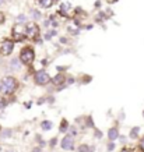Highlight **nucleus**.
Masks as SVG:
<instances>
[{
    "mask_svg": "<svg viewBox=\"0 0 144 152\" xmlns=\"http://www.w3.org/2000/svg\"><path fill=\"white\" fill-rule=\"evenodd\" d=\"M18 87L17 84V80L13 78V77H4L1 80V85H0V89L4 94H13Z\"/></svg>",
    "mask_w": 144,
    "mask_h": 152,
    "instance_id": "obj_1",
    "label": "nucleus"
},
{
    "mask_svg": "<svg viewBox=\"0 0 144 152\" xmlns=\"http://www.w3.org/2000/svg\"><path fill=\"white\" fill-rule=\"evenodd\" d=\"M34 59H35V53H34L32 48H24L23 50H21V53H20V61L21 63H24V64H32L34 63Z\"/></svg>",
    "mask_w": 144,
    "mask_h": 152,
    "instance_id": "obj_2",
    "label": "nucleus"
},
{
    "mask_svg": "<svg viewBox=\"0 0 144 152\" xmlns=\"http://www.w3.org/2000/svg\"><path fill=\"white\" fill-rule=\"evenodd\" d=\"M25 37L29 38V39H32V41H35V39L39 37V27H38L35 23L28 24L27 27H25Z\"/></svg>",
    "mask_w": 144,
    "mask_h": 152,
    "instance_id": "obj_3",
    "label": "nucleus"
},
{
    "mask_svg": "<svg viewBox=\"0 0 144 152\" xmlns=\"http://www.w3.org/2000/svg\"><path fill=\"white\" fill-rule=\"evenodd\" d=\"M13 49H14L13 41H10V39H3V41L0 42V55L9 56V55H11Z\"/></svg>",
    "mask_w": 144,
    "mask_h": 152,
    "instance_id": "obj_4",
    "label": "nucleus"
},
{
    "mask_svg": "<svg viewBox=\"0 0 144 152\" xmlns=\"http://www.w3.org/2000/svg\"><path fill=\"white\" fill-rule=\"evenodd\" d=\"M34 80H35V83H37L38 85H46V84L51 81V77H49V74H48L46 71L41 70V71H37V73H35Z\"/></svg>",
    "mask_w": 144,
    "mask_h": 152,
    "instance_id": "obj_5",
    "label": "nucleus"
},
{
    "mask_svg": "<svg viewBox=\"0 0 144 152\" xmlns=\"http://www.w3.org/2000/svg\"><path fill=\"white\" fill-rule=\"evenodd\" d=\"M24 38H25V27L18 24V25H15L13 28V39L17 42H21L24 41Z\"/></svg>",
    "mask_w": 144,
    "mask_h": 152,
    "instance_id": "obj_6",
    "label": "nucleus"
},
{
    "mask_svg": "<svg viewBox=\"0 0 144 152\" xmlns=\"http://www.w3.org/2000/svg\"><path fill=\"white\" fill-rule=\"evenodd\" d=\"M62 148H63V149H66V151L74 149V145H73V138H71V135H66L65 138L62 140Z\"/></svg>",
    "mask_w": 144,
    "mask_h": 152,
    "instance_id": "obj_7",
    "label": "nucleus"
},
{
    "mask_svg": "<svg viewBox=\"0 0 144 152\" xmlns=\"http://www.w3.org/2000/svg\"><path fill=\"white\" fill-rule=\"evenodd\" d=\"M35 1H37L38 6H41L42 9H49V7L53 4L55 0H35Z\"/></svg>",
    "mask_w": 144,
    "mask_h": 152,
    "instance_id": "obj_8",
    "label": "nucleus"
},
{
    "mask_svg": "<svg viewBox=\"0 0 144 152\" xmlns=\"http://www.w3.org/2000/svg\"><path fill=\"white\" fill-rule=\"evenodd\" d=\"M65 75L63 74H57V75H55L53 78H52V83L53 84H56V85H60V84H63L65 83Z\"/></svg>",
    "mask_w": 144,
    "mask_h": 152,
    "instance_id": "obj_9",
    "label": "nucleus"
},
{
    "mask_svg": "<svg viewBox=\"0 0 144 152\" xmlns=\"http://www.w3.org/2000/svg\"><path fill=\"white\" fill-rule=\"evenodd\" d=\"M118 137H119V131L116 129H111L108 131V138L111 140V141H115Z\"/></svg>",
    "mask_w": 144,
    "mask_h": 152,
    "instance_id": "obj_10",
    "label": "nucleus"
},
{
    "mask_svg": "<svg viewBox=\"0 0 144 152\" xmlns=\"http://www.w3.org/2000/svg\"><path fill=\"white\" fill-rule=\"evenodd\" d=\"M52 126H53V124H52V121H49V120H45V121H42V123H41V127L43 130H51Z\"/></svg>",
    "mask_w": 144,
    "mask_h": 152,
    "instance_id": "obj_11",
    "label": "nucleus"
},
{
    "mask_svg": "<svg viewBox=\"0 0 144 152\" xmlns=\"http://www.w3.org/2000/svg\"><path fill=\"white\" fill-rule=\"evenodd\" d=\"M11 67H13V70H18L20 69V59L18 57L11 60Z\"/></svg>",
    "mask_w": 144,
    "mask_h": 152,
    "instance_id": "obj_12",
    "label": "nucleus"
},
{
    "mask_svg": "<svg viewBox=\"0 0 144 152\" xmlns=\"http://www.w3.org/2000/svg\"><path fill=\"white\" fill-rule=\"evenodd\" d=\"M69 129V126H67V120H62V123H60V127H59V130H60L62 133H65L66 130Z\"/></svg>",
    "mask_w": 144,
    "mask_h": 152,
    "instance_id": "obj_13",
    "label": "nucleus"
},
{
    "mask_svg": "<svg viewBox=\"0 0 144 152\" xmlns=\"http://www.w3.org/2000/svg\"><path fill=\"white\" fill-rule=\"evenodd\" d=\"M139 127H134V129H133V130H132V131H130V137H132V138H136V137H137V133H139Z\"/></svg>",
    "mask_w": 144,
    "mask_h": 152,
    "instance_id": "obj_14",
    "label": "nucleus"
},
{
    "mask_svg": "<svg viewBox=\"0 0 144 152\" xmlns=\"http://www.w3.org/2000/svg\"><path fill=\"white\" fill-rule=\"evenodd\" d=\"M31 15H32L35 20L41 18V14H39V11H37V10H31Z\"/></svg>",
    "mask_w": 144,
    "mask_h": 152,
    "instance_id": "obj_15",
    "label": "nucleus"
},
{
    "mask_svg": "<svg viewBox=\"0 0 144 152\" xmlns=\"http://www.w3.org/2000/svg\"><path fill=\"white\" fill-rule=\"evenodd\" d=\"M1 135H3V137H6V138H7V137H10V135H11V130H4V131H1Z\"/></svg>",
    "mask_w": 144,
    "mask_h": 152,
    "instance_id": "obj_16",
    "label": "nucleus"
},
{
    "mask_svg": "<svg viewBox=\"0 0 144 152\" xmlns=\"http://www.w3.org/2000/svg\"><path fill=\"white\" fill-rule=\"evenodd\" d=\"M60 9H62V11H66V10H69V9H70V3H63Z\"/></svg>",
    "mask_w": 144,
    "mask_h": 152,
    "instance_id": "obj_17",
    "label": "nucleus"
},
{
    "mask_svg": "<svg viewBox=\"0 0 144 152\" xmlns=\"http://www.w3.org/2000/svg\"><path fill=\"white\" fill-rule=\"evenodd\" d=\"M4 106H6V101L3 99V98H0V112L4 109Z\"/></svg>",
    "mask_w": 144,
    "mask_h": 152,
    "instance_id": "obj_18",
    "label": "nucleus"
},
{
    "mask_svg": "<svg viewBox=\"0 0 144 152\" xmlns=\"http://www.w3.org/2000/svg\"><path fill=\"white\" fill-rule=\"evenodd\" d=\"M79 151L80 152H87L88 151V147H87V145H81V147L79 148Z\"/></svg>",
    "mask_w": 144,
    "mask_h": 152,
    "instance_id": "obj_19",
    "label": "nucleus"
},
{
    "mask_svg": "<svg viewBox=\"0 0 144 152\" xmlns=\"http://www.w3.org/2000/svg\"><path fill=\"white\" fill-rule=\"evenodd\" d=\"M25 20H27V17H25V15H20V17H17V21H18V23H24Z\"/></svg>",
    "mask_w": 144,
    "mask_h": 152,
    "instance_id": "obj_20",
    "label": "nucleus"
},
{
    "mask_svg": "<svg viewBox=\"0 0 144 152\" xmlns=\"http://www.w3.org/2000/svg\"><path fill=\"white\" fill-rule=\"evenodd\" d=\"M4 18H6V17H4V14H3V13H0V25H1L3 23H4Z\"/></svg>",
    "mask_w": 144,
    "mask_h": 152,
    "instance_id": "obj_21",
    "label": "nucleus"
},
{
    "mask_svg": "<svg viewBox=\"0 0 144 152\" xmlns=\"http://www.w3.org/2000/svg\"><path fill=\"white\" fill-rule=\"evenodd\" d=\"M113 148H115V144H113V142H111V144H109V145H108V151H112Z\"/></svg>",
    "mask_w": 144,
    "mask_h": 152,
    "instance_id": "obj_22",
    "label": "nucleus"
},
{
    "mask_svg": "<svg viewBox=\"0 0 144 152\" xmlns=\"http://www.w3.org/2000/svg\"><path fill=\"white\" fill-rule=\"evenodd\" d=\"M140 148H141V151H144V137L141 140V142H140Z\"/></svg>",
    "mask_w": 144,
    "mask_h": 152,
    "instance_id": "obj_23",
    "label": "nucleus"
},
{
    "mask_svg": "<svg viewBox=\"0 0 144 152\" xmlns=\"http://www.w3.org/2000/svg\"><path fill=\"white\" fill-rule=\"evenodd\" d=\"M55 144H56V138H53L51 141V145H52V147H55Z\"/></svg>",
    "mask_w": 144,
    "mask_h": 152,
    "instance_id": "obj_24",
    "label": "nucleus"
},
{
    "mask_svg": "<svg viewBox=\"0 0 144 152\" xmlns=\"http://www.w3.org/2000/svg\"><path fill=\"white\" fill-rule=\"evenodd\" d=\"M107 1H108V3H111V4H113V3H116L118 0H107Z\"/></svg>",
    "mask_w": 144,
    "mask_h": 152,
    "instance_id": "obj_25",
    "label": "nucleus"
},
{
    "mask_svg": "<svg viewBox=\"0 0 144 152\" xmlns=\"http://www.w3.org/2000/svg\"><path fill=\"white\" fill-rule=\"evenodd\" d=\"M95 135H98V138H101V131H95Z\"/></svg>",
    "mask_w": 144,
    "mask_h": 152,
    "instance_id": "obj_26",
    "label": "nucleus"
},
{
    "mask_svg": "<svg viewBox=\"0 0 144 152\" xmlns=\"http://www.w3.org/2000/svg\"><path fill=\"white\" fill-rule=\"evenodd\" d=\"M70 133H71V135H76V130L71 129V130H70Z\"/></svg>",
    "mask_w": 144,
    "mask_h": 152,
    "instance_id": "obj_27",
    "label": "nucleus"
},
{
    "mask_svg": "<svg viewBox=\"0 0 144 152\" xmlns=\"http://www.w3.org/2000/svg\"><path fill=\"white\" fill-rule=\"evenodd\" d=\"M32 152H42V151H41V149H39V148H35V149H34Z\"/></svg>",
    "mask_w": 144,
    "mask_h": 152,
    "instance_id": "obj_28",
    "label": "nucleus"
},
{
    "mask_svg": "<svg viewBox=\"0 0 144 152\" xmlns=\"http://www.w3.org/2000/svg\"><path fill=\"white\" fill-rule=\"evenodd\" d=\"M122 152H130V151H129V149H123V151H122Z\"/></svg>",
    "mask_w": 144,
    "mask_h": 152,
    "instance_id": "obj_29",
    "label": "nucleus"
},
{
    "mask_svg": "<svg viewBox=\"0 0 144 152\" xmlns=\"http://www.w3.org/2000/svg\"><path fill=\"white\" fill-rule=\"evenodd\" d=\"M3 1H4V0H0V4H1V3H3Z\"/></svg>",
    "mask_w": 144,
    "mask_h": 152,
    "instance_id": "obj_30",
    "label": "nucleus"
}]
</instances>
